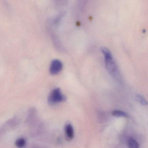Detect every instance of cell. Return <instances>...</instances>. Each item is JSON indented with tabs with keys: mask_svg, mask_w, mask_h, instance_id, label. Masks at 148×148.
Segmentation results:
<instances>
[{
	"mask_svg": "<svg viewBox=\"0 0 148 148\" xmlns=\"http://www.w3.org/2000/svg\"><path fill=\"white\" fill-rule=\"evenodd\" d=\"M15 144L17 147L19 148H22L25 145V140L24 138H19L16 141Z\"/></svg>",
	"mask_w": 148,
	"mask_h": 148,
	"instance_id": "ba28073f",
	"label": "cell"
},
{
	"mask_svg": "<svg viewBox=\"0 0 148 148\" xmlns=\"http://www.w3.org/2000/svg\"><path fill=\"white\" fill-rule=\"evenodd\" d=\"M36 110L35 109H32L28 112V115L27 119V123H30L33 120L35 116H36Z\"/></svg>",
	"mask_w": 148,
	"mask_h": 148,
	"instance_id": "8992f818",
	"label": "cell"
},
{
	"mask_svg": "<svg viewBox=\"0 0 148 148\" xmlns=\"http://www.w3.org/2000/svg\"><path fill=\"white\" fill-rule=\"evenodd\" d=\"M66 136L68 140H71L74 136V132L72 125L69 124L67 125L65 128Z\"/></svg>",
	"mask_w": 148,
	"mask_h": 148,
	"instance_id": "277c9868",
	"label": "cell"
},
{
	"mask_svg": "<svg viewBox=\"0 0 148 148\" xmlns=\"http://www.w3.org/2000/svg\"><path fill=\"white\" fill-rule=\"evenodd\" d=\"M101 51L104 57L106 69L112 75L116 76L117 74V67L111 53L108 49L105 47L101 48Z\"/></svg>",
	"mask_w": 148,
	"mask_h": 148,
	"instance_id": "6da1fadb",
	"label": "cell"
},
{
	"mask_svg": "<svg viewBox=\"0 0 148 148\" xmlns=\"http://www.w3.org/2000/svg\"><path fill=\"white\" fill-rule=\"evenodd\" d=\"M129 148H139V146L138 142L132 138H130L128 142Z\"/></svg>",
	"mask_w": 148,
	"mask_h": 148,
	"instance_id": "5b68a950",
	"label": "cell"
},
{
	"mask_svg": "<svg viewBox=\"0 0 148 148\" xmlns=\"http://www.w3.org/2000/svg\"><path fill=\"white\" fill-rule=\"evenodd\" d=\"M66 100V97L62 94L59 88L54 89L49 95L48 101L51 104L63 102Z\"/></svg>",
	"mask_w": 148,
	"mask_h": 148,
	"instance_id": "7a4b0ae2",
	"label": "cell"
},
{
	"mask_svg": "<svg viewBox=\"0 0 148 148\" xmlns=\"http://www.w3.org/2000/svg\"><path fill=\"white\" fill-rule=\"evenodd\" d=\"M136 99L140 103L143 105L145 106L147 104V101L145 100V99L141 95L138 94L136 96Z\"/></svg>",
	"mask_w": 148,
	"mask_h": 148,
	"instance_id": "9c48e42d",
	"label": "cell"
},
{
	"mask_svg": "<svg viewBox=\"0 0 148 148\" xmlns=\"http://www.w3.org/2000/svg\"><path fill=\"white\" fill-rule=\"evenodd\" d=\"M112 115L116 117H126L128 116L127 113L119 110H115L112 112Z\"/></svg>",
	"mask_w": 148,
	"mask_h": 148,
	"instance_id": "52a82bcc",
	"label": "cell"
},
{
	"mask_svg": "<svg viewBox=\"0 0 148 148\" xmlns=\"http://www.w3.org/2000/svg\"><path fill=\"white\" fill-rule=\"evenodd\" d=\"M63 65L62 62L59 60H54L51 64L50 73L53 75L58 74L62 70Z\"/></svg>",
	"mask_w": 148,
	"mask_h": 148,
	"instance_id": "3957f363",
	"label": "cell"
}]
</instances>
